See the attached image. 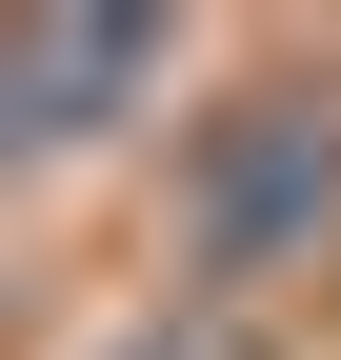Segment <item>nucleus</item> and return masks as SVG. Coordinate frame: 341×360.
Masks as SVG:
<instances>
[{
  "label": "nucleus",
  "mask_w": 341,
  "mask_h": 360,
  "mask_svg": "<svg viewBox=\"0 0 341 360\" xmlns=\"http://www.w3.org/2000/svg\"><path fill=\"white\" fill-rule=\"evenodd\" d=\"M101 360H161V340H101ZM181 360H221V340H181Z\"/></svg>",
  "instance_id": "1"
}]
</instances>
